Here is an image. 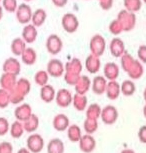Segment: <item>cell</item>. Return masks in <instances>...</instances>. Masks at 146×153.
I'll use <instances>...</instances> for the list:
<instances>
[{"label":"cell","instance_id":"1","mask_svg":"<svg viewBox=\"0 0 146 153\" xmlns=\"http://www.w3.org/2000/svg\"><path fill=\"white\" fill-rule=\"evenodd\" d=\"M117 19L121 23L123 30L124 31H131L134 29L136 25V15L135 13L130 12L126 9H123L118 13Z\"/></svg>","mask_w":146,"mask_h":153},{"label":"cell","instance_id":"2","mask_svg":"<svg viewBox=\"0 0 146 153\" xmlns=\"http://www.w3.org/2000/svg\"><path fill=\"white\" fill-rule=\"evenodd\" d=\"M89 48L91 54L97 57L102 56L105 52V49H106V41H105L104 37L100 34L93 35L90 39Z\"/></svg>","mask_w":146,"mask_h":153},{"label":"cell","instance_id":"3","mask_svg":"<svg viewBox=\"0 0 146 153\" xmlns=\"http://www.w3.org/2000/svg\"><path fill=\"white\" fill-rule=\"evenodd\" d=\"M45 145L43 137L39 133H31L26 140V148L31 153H40Z\"/></svg>","mask_w":146,"mask_h":153},{"label":"cell","instance_id":"4","mask_svg":"<svg viewBox=\"0 0 146 153\" xmlns=\"http://www.w3.org/2000/svg\"><path fill=\"white\" fill-rule=\"evenodd\" d=\"M33 11L31 9V7L26 3H22L18 5L17 9L15 11L16 19L20 24H29L32 18Z\"/></svg>","mask_w":146,"mask_h":153},{"label":"cell","instance_id":"5","mask_svg":"<svg viewBox=\"0 0 146 153\" xmlns=\"http://www.w3.org/2000/svg\"><path fill=\"white\" fill-rule=\"evenodd\" d=\"M100 118H101L102 122L104 124L112 125L118 119V110L113 105H106L105 107L102 108Z\"/></svg>","mask_w":146,"mask_h":153},{"label":"cell","instance_id":"6","mask_svg":"<svg viewBox=\"0 0 146 153\" xmlns=\"http://www.w3.org/2000/svg\"><path fill=\"white\" fill-rule=\"evenodd\" d=\"M61 25L63 29L68 33L76 32L79 27V21L75 14L73 13H66L64 14L61 19Z\"/></svg>","mask_w":146,"mask_h":153},{"label":"cell","instance_id":"7","mask_svg":"<svg viewBox=\"0 0 146 153\" xmlns=\"http://www.w3.org/2000/svg\"><path fill=\"white\" fill-rule=\"evenodd\" d=\"M63 48V42L56 34H51L46 39V49L51 55H57Z\"/></svg>","mask_w":146,"mask_h":153},{"label":"cell","instance_id":"8","mask_svg":"<svg viewBox=\"0 0 146 153\" xmlns=\"http://www.w3.org/2000/svg\"><path fill=\"white\" fill-rule=\"evenodd\" d=\"M73 94L66 88H61L56 92L55 102L59 107L66 108L72 104Z\"/></svg>","mask_w":146,"mask_h":153},{"label":"cell","instance_id":"9","mask_svg":"<svg viewBox=\"0 0 146 153\" xmlns=\"http://www.w3.org/2000/svg\"><path fill=\"white\" fill-rule=\"evenodd\" d=\"M46 71L48 72L49 76H52L54 78H59L63 76L65 73V65L60 61L59 59H51L47 63Z\"/></svg>","mask_w":146,"mask_h":153},{"label":"cell","instance_id":"10","mask_svg":"<svg viewBox=\"0 0 146 153\" xmlns=\"http://www.w3.org/2000/svg\"><path fill=\"white\" fill-rule=\"evenodd\" d=\"M96 148V140L92 136V134L82 135L79 140V149L84 153H91Z\"/></svg>","mask_w":146,"mask_h":153},{"label":"cell","instance_id":"11","mask_svg":"<svg viewBox=\"0 0 146 153\" xmlns=\"http://www.w3.org/2000/svg\"><path fill=\"white\" fill-rule=\"evenodd\" d=\"M109 50L111 55L115 58H121V56L125 53V44L122 39L119 37H114L110 41Z\"/></svg>","mask_w":146,"mask_h":153},{"label":"cell","instance_id":"12","mask_svg":"<svg viewBox=\"0 0 146 153\" xmlns=\"http://www.w3.org/2000/svg\"><path fill=\"white\" fill-rule=\"evenodd\" d=\"M107 83V79L104 76H101V75L95 76L91 81V89H92L93 93L96 95H102L103 93H105Z\"/></svg>","mask_w":146,"mask_h":153},{"label":"cell","instance_id":"13","mask_svg":"<svg viewBox=\"0 0 146 153\" xmlns=\"http://www.w3.org/2000/svg\"><path fill=\"white\" fill-rule=\"evenodd\" d=\"M2 69H3L4 73H10L14 75H18L21 71V64L20 62L14 57H9L4 61L3 65H2Z\"/></svg>","mask_w":146,"mask_h":153},{"label":"cell","instance_id":"14","mask_svg":"<svg viewBox=\"0 0 146 153\" xmlns=\"http://www.w3.org/2000/svg\"><path fill=\"white\" fill-rule=\"evenodd\" d=\"M32 114V108L28 103H21L14 110V116H15L16 120L21 121V122L27 120Z\"/></svg>","mask_w":146,"mask_h":153},{"label":"cell","instance_id":"15","mask_svg":"<svg viewBox=\"0 0 146 153\" xmlns=\"http://www.w3.org/2000/svg\"><path fill=\"white\" fill-rule=\"evenodd\" d=\"M52 125L53 128L56 131L59 132H63L65 130H67L68 127L70 126V121L67 115H65L63 113L57 114L55 117L53 118L52 121Z\"/></svg>","mask_w":146,"mask_h":153},{"label":"cell","instance_id":"16","mask_svg":"<svg viewBox=\"0 0 146 153\" xmlns=\"http://www.w3.org/2000/svg\"><path fill=\"white\" fill-rule=\"evenodd\" d=\"M17 76L14 74H10V73H4L1 75L0 77V86L1 88L5 89L7 91H11L15 88L16 83H17Z\"/></svg>","mask_w":146,"mask_h":153},{"label":"cell","instance_id":"17","mask_svg":"<svg viewBox=\"0 0 146 153\" xmlns=\"http://www.w3.org/2000/svg\"><path fill=\"white\" fill-rule=\"evenodd\" d=\"M119 66L115 62H108L104 65V68H103L104 77L108 81L116 80L119 76Z\"/></svg>","mask_w":146,"mask_h":153},{"label":"cell","instance_id":"18","mask_svg":"<svg viewBox=\"0 0 146 153\" xmlns=\"http://www.w3.org/2000/svg\"><path fill=\"white\" fill-rule=\"evenodd\" d=\"M37 35H38V31H37V27L34 26L33 24H26L22 30V37L21 38L24 40L28 44L35 42L37 39Z\"/></svg>","mask_w":146,"mask_h":153},{"label":"cell","instance_id":"19","mask_svg":"<svg viewBox=\"0 0 146 153\" xmlns=\"http://www.w3.org/2000/svg\"><path fill=\"white\" fill-rule=\"evenodd\" d=\"M85 67H86L87 71L91 74H95L100 70V67H101V61H100V58L97 57L93 54H89L86 59H85Z\"/></svg>","mask_w":146,"mask_h":153},{"label":"cell","instance_id":"20","mask_svg":"<svg viewBox=\"0 0 146 153\" xmlns=\"http://www.w3.org/2000/svg\"><path fill=\"white\" fill-rule=\"evenodd\" d=\"M91 88V80L86 75H81L78 81L74 85L75 92L78 94H86Z\"/></svg>","mask_w":146,"mask_h":153},{"label":"cell","instance_id":"21","mask_svg":"<svg viewBox=\"0 0 146 153\" xmlns=\"http://www.w3.org/2000/svg\"><path fill=\"white\" fill-rule=\"evenodd\" d=\"M105 94H106L108 99L116 100L117 98L119 97V95L121 94V87H120V84L116 81V80L108 81Z\"/></svg>","mask_w":146,"mask_h":153},{"label":"cell","instance_id":"22","mask_svg":"<svg viewBox=\"0 0 146 153\" xmlns=\"http://www.w3.org/2000/svg\"><path fill=\"white\" fill-rule=\"evenodd\" d=\"M126 73L128 74V76L131 79H139L142 77L143 73H144V68H143L142 63L139 60H134L133 63L131 64L129 69L126 71Z\"/></svg>","mask_w":146,"mask_h":153},{"label":"cell","instance_id":"23","mask_svg":"<svg viewBox=\"0 0 146 153\" xmlns=\"http://www.w3.org/2000/svg\"><path fill=\"white\" fill-rule=\"evenodd\" d=\"M55 96H56V91L52 85L46 84L42 86L41 89H40V98L45 103H51L55 99Z\"/></svg>","mask_w":146,"mask_h":153},{"label":"cell","instance_id":"24","mask_svg":"<svg viewBox=\"0 0 146 153\" xmlns=\"http://www.w3.org/2000/svg\"><path fill=\"white\" fill-rule=\"evenodd\" d=\"M87 103L88 99L86 94H78L75 93L73 94V101L72 105L77 111H84L87 108Z\"/></svg>","mask_w":146,"mask_h":153},{"label":"cell","instance_id":"25","mask_svg":"<svg viewBox=\"0 0 146 153\" xmlns=\"http://www.w3.org/2000/svg\"><path fill=\"white\" fill-rule=\"evenodd\" d=\"M47 18L46 11L42 8L36 9L32 14V18H31V24H33L35 27H40L44 24Z\"/></svg>","mask_w":146,"mask_h":153},{"label":"cell","instance_id":"26","mask_svg":"<svg viewBox=\"0 0 146 153\" xmlns=\"http://www.w3.org/2000/svg\"><path fill=\"white\" fill-rule=\"evenodd\" d=\"M64 142L60 138H52L47 144V153H64Z\"/></svg>","mask_w":146,"mask_h":153},{"label":"cell","instance_id":"27","mask_svg":"<svg viewBox=\"0 0 146 153\" xmlns=\"http://www.w3.org/2000/svg\"><path fill=\"white\" fill-rule=\"evenodd\" d=\"M24 130L25 132L28 133H34L39 127V118L36 114H32L31 116L28 118L27 120H25L23 122Z\"/></svg>","mask_w":146,"mask_h":153},{"label":"cell","instance_id":"28","mask_svg":"<svg viewBox=\"0 0 146 153\" xmlns=\"http://www.w3.org/2000/svg\"><path fill=\"white\" fill-rule=\"evenodd\" d=\"M83 69L82 63L78 58H72L65 64V72L80 75Z\"/></svg>","mask_w":146,"mask_h":153},{"label":"cell","instance_id":"29","mask_svg":"<svg viewBox=\"0 0 146 153\" xmlns=\"http://www.w3.org/2000/svg\"><path fill=\"white\" fill-rule=\"evenodd\" d=\"M67 137L71 142L73 143H76V142H79V140L81 139L82 137V131H81V128L76 125V124H71V125L68 127L67 129Z\"/></svg>","mask_w":146,"mask_h":153},{"label":"cell","instance_id":"30","mask_svg":"<svg viewBox=\"0 0 146 153\" xmlns=\"http://www.w3.org/2000/svg\"><path fill=\"white\" fill-rule=\"evenodd\" d=\"M27 43L24 41L22 38H15L11 42V52L16 56H21L22 53L24 52V50L26 49Z\"/></svg>","mask_w":146,"mask_h":153},{"label":"cell","instance_id":"31","mask_svg":"<svg viewBox=\"0 0 146 153\" xmlns=\"http://www.w3.org/2000/svg\"><path fill=\"white\" fill-rule=\"evenodd\" d=\"M15 90L20 93L23 97H26V95H28V93L31 90V83L28 79L26 78H20L17 80L16 86H15Z\"/></svg>","mask_w":146,"mask_h":153},{"label":"cell","instance_id":"32","mask_svg":"<svg viewBox=\"0 0 146 153\" xmlns=\"http://www.w3.org/2000/svg\"><path fill=\"white\" fill-rule=\"evenodd\" d=\"M21 59L24 64H26V65L35 64V62L37 60L36 51L31 47H26V49H25L24 52L22 53V55H21Z\"/></svg>","mask_w":146,"mask_h":153},{"label":"cell","instance_id":"33","mask_svg":"<svg viewBox=\"0 0 146 153\" xmlns=\"http://www.w3.org/2000/svg\"><path fill=\"white\" fill-rule=\"evenodd\" d=\"M9 132H10V135L12 136V138H15V139H18V138H20L25 132L23 122L18 121V120L14 121V122L10 125Z\"/></svg>","mask_w":146,"mask_h":153},{"label":"cell","instance_id":"34","mask_svg":"<svg viewBox=\"0 0 146 153\" xmlns=\"http://www.w3.org/2000/svg\"><path fill=\"white\" fill-rule=\"evenodd\" d=\"M101 111L102 108L100 107L99 104H97V103L89 104L86 108V118L98 120V118L101 116Z\"/></svg>","mask_w":146,"mask_h":153},{"label":"cell","instance_id":"35","mask_svg":"<svg viewBox=\"0 0 146 153\" xmlns=\"http://www.w3.org/2000/svg\"><path fill=\"white\" fill-rule=\"evenodd\" d=\"M120 87H121V93L124 95V96H132L136 91L135 83L130 79L124 80V81L120 84Z\"/></svg>","mask_w":146,"mask_h":153},{"label":"cell","instance_id":"36","mask_svg":"<svg viewBox=\"0 0 146 153\" xmlns=\"http://www.w3.org/2000/svg\"><path fill=\"white\" fill-rule=\"evenodd\" d=\"M123 5H124V9L136 13L141 9L142 0H123Z\"/></svg>","mask_w":146,"mask_h":153},{"label":"cell","instance_id":"37","mask_svg":"<svg viewBox=\"0 0 146 153\" xmlns=\"http://www.w3.org/2000/svg\"><path fill=\"white\" fill-rule=\"evenodd\" d=\"M48 80H49V74L46 70H39L34 75V81L40 87L48 84Z\"/></svg>","mask_w":146,"mask_h":153},{"label":"cell","instance_id":"38","mask_svg":"<svg viewBox=\"0 0 146 153\" xmlns=\"http://www.w3.org/2000/svg\"><path fill=\"white\" fill-rule=\"evenodd\" d=\"M83 128H84V131L86 132V134L95 133L97 129H98V120L86 118L83 122Z\"/></svg>","mask_w":146,"mask_h":153},{"label":"cell","instance_id":"39","mask_svg":"<svg viewBox=\"0 0 146 153\" xmlns=\"http://www.w3.org/2000/svg\"><path fill=\"white\" fill-rule=\"evenodd\" d=\"M11 103L9 91L0 88V108H6Z\"/></svg>","mask_w":146,"mask_h":153},{"label":"cell","instance_id":"40","mask_svg":"<svg viewBox=\"0 0 146 153\" xmlns=\"http://www.w3.org/2000/svg\"><path fill=\"white\" fill-rule=\"evenodd\" d=\"M109 31H110V33L111 34H113V35H119V34H121L123 31V27H122V25H121V23L119 22V20L118 19H114L112 20V21L110 22V24H109Z\"/></svg>","mask_w":146,"mask_h":153},{"label":"cell","instance_id":"41","mask_svg":"<svg viewBox=\"0 0 146 153\" xmlns=\"http://www.w3.org/2000/svg\"><path fill=\"white\" fill-rule=\"evenodd\" d=\"M134 60L135 59H134L129 53L125 52L124 54H123V55L121 56V67H122L123 70L126 72L128 69H129V67L133 63Z\"/></svg>","mask_w":146,"mask_h":153},{"label":"cell","instance_id":"42","mask_svg":"<svg viewBox=\"0 0 146 153\" xmlns=\"http://www.w3.org/2000/svg\"><path fill=\"white\" fill-rule=\"evenodd\" d=\"M2 7L9 13L15 12L17 7H18L17 0H2Z\"/></svg>","mask_w":146,"mask_h":153},{"label":"cell","instance_id":"43","mask_svg":"<svg viewBox=\"0 0 146 153\" xmlns=\"http://www.w3.org/2000/svg\"><path fill=\"white\" fill-rule=\"evenodd\" d=\"M80 76H81V75H77V74L69 73V72H65L64 75H63V78L68 85H73L74 86L77 83V81H78Z\"/></svg>","mask_w":146,"mask_h":153},{"label":"cell","instance_id":"44","mask_svg":"<svg viewBox=\"0 0 146 153\" xmlns=\"http://www.w3.org/2000/svg\"><path fill=\"white\" fill-rule=\"evenodd\" d=\"M10 124L5 117H0V136H4L9 132Z\"/></svg>","mask_w":146,"mask_h":153},{"label":"cell","instance_id":"45","mask_svg":"<svg viewBox=\"0 0 146 153\" xmlns=\"http://www.w3.org/2000/svg\"><path fill=\"white\" fill-rule=\"evenodd\" d=\"M0 153H13V146L10 142L4 141L0 143Z\"/></svg>","mask_w":146,"mask_h":153},{"label":"cell","instance_id":"46","mask_svg":"<svg viewBox=\"0 0 146 153\" xmlns=\"http://www.w3.org/2000/svg\"><path fill=\"white\" fill-rule=\"evenodd\" d=\"M137 56H138L140 61L146 63V45L139 46L138 50H137Z\"/></svg>","mask_w":146,"mask_h":153},{"label":"cell","instance_id":"47","mask_svg":"<svg viewBox=\"0 0 146 153\" xmlns=\"http://www.w3.org/2000/svg\"><path fill=\"white\" fill-rule=\"evenodd\" d=\"M98 1L100 7L103 10H109L113 5V0H98Z\"/></svg>","mask_w":146,"mask_h":153},{"label":"cell","instance_id":"48","mask_svg":"<svg viewBox=\"0 0 146 153\" xmlns=\"http://www.w3.org/2000/svg\"><path fill=\"white\" fill-rule=\"evenodd\" d=\"M138 138L142 143H146V125H143L139 128Z\"/></svg>","mask_w":146,"mask_h":153},{"label":"cell","instance_id":"49","mask_svg":"<svg viewBox=\"0 0 146 153\" xmlns=\"http://www.w3.org/2000/svg\"><path fill=\"white\" fill-rule=\"evenodd\" d=\"M51 1L56 7H64L67 4L68 0H51Z\"/></svg>","mask_w":146,"mask_h":153},{"label":"cell","instance_id":"50","mask_svg":"<svg viewBox=\"0 0 146 153\" xmlns=\"http://www.w3.org/2000/svg\"><path fill=\"white\" fill-rule=\"evenodd\" d=\"M17 153H31V152L27 148H20L18 151H17Z\"/></svg>","mask_w":146,"mask_h":153},{"label":"cell","instance_id":"51","mask_svg":"<svg viewBox=\"0 0 146 153\" xmlns=\"http://www.w3.org/2000/svg\"><path fill=\"white\" fill-rule=\"evenodd\" d=\"M120 153H135L133 151V150H131V149H124V150H122Z\"/></svg>","mask_w":146,"mask_h":153},{"label":"cell","instance_id":"52","mask_svg":"<svg viewBox=\"0 0 146 153\" xmlns=\"http://www.w3.org/2000/svg\"><path fill=\"white\" fill-rule=\"evenodd\" d=\"M2 17H3V7L2 5H0V20L2 19Z\"/></svg>","mask_w":146,"mask_h":153},{"label":"cell","instance_id":"53","mask_svg":"<svg viewBox=\"0 0 146 153\" xmlns=\"http://www.w3.org/2000/svg\"><path fill=\"white\" fill-rule=\"evenodd\" d=\"M143 98H144V100L146 102V88L144 89V91H143Z\"/></svg>","mask_w":146,"mask_h":153},{"label":"cell","instance_id":"54","mask_svg":"<svg viewBox=\"0 0 146 153\" xmlns=\"http://www.w3.org/2000/svg\"><path fill=\"white\" fill-rule=\"evenodd\" d=\"M143 114H144V116L146 118V104L144 105V107H143Z\"/></svg>","mask_w":146,"mask_h":153},{"label":"cell","instance_id":"55","mask_svg":"<svg viewBox=\"0 0 146 153\" xmlns=\"http://www.w3.org/2000/svg\"><path fill=\"white\" fill-rule=\"evenodd\" d=\"M23 1H25V2H29V1H32V0H23Z\"/></svg>","mask_w":146,"mask_h":153},{"label":"cell","instance_id":"56","mask_svg":"<svg viewBox=\"0 0 146 153\" xmlns=\"http://www.w3.org/2000/svg\"><path fill=\"white\" fill-rule=\"evenodd\" d=\"M142 1L144 2V3H146V0H142Z\"/></svg>","mask_w":146,"mask_h":153},{"label":"cell","instance_id":"57","mask_svg":"<svg viewBox=\"0 0 146 153\" xmlns=\"http://www.w3.org/2000/svg\"><path fill=\"white\" fill-rule=\"evenodd\" d=\"M1 2H2V0H0V3H1Z\"/></svg>","mask_w":146,"mask_h":153}]
</instances>
